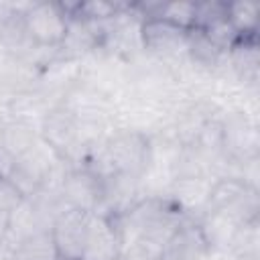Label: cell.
I'll list each match as a JSON object with an SVG mask.
<instances>
[{
    "mask_svg": "<svg viewBox=\"0 0 260 260\" xmlns=\"http://www.w3.org/2000/svg\"><path fill=\"white\" fill-rule=\"evenodd\" d=\"M39 138V128L26 120H12L0 128V146L6 148L14 158L24 154Z\"/></svg>",
    "mask_w": 260,
    "mask_h": 260,
    "instance_id": "8fae6325",
    "label": "cell"
},
{
    "mask_svg": "<svg viewBox=\"0 0 260 260\" xmlns=\"http://www.w3.org/2000/svg\"><path fill=\"white\" fill-rule=\"evenodd\" d=\"M187 32L189 30H183V28H179L167 20H160V18H144L142 26H140L142 47L160 57L185 53Z\"/></svg>",
    "mask_w": 260,
    "mask_h": 260,
    "instance_id": "ba28073f",
    "label": "cell"
},
{
    "mask_svg": "<svg viewBox=\"0 0 260 260\" xmlns=\"http://www.w3.org/2000/svg\"><path fill=\"white\" fill-rule=\"evenodd\" d=\"M223 55H228L234 47H236V43L242 39L238 32H236V28L230 24V20H228V16H223V18H217V20H213V22H209L207 26H203V28H199Z\"/></svg>",
    "mask_w": 260,
    "mask_h": 260,
    "instance_id": "2e32d148",
    "label": "cell"
},
{
    "mask_svg": "<svg viewBox=\"0 0 260 260\" xmlns=\"http://www.w3.org/2000/svg\"><path fill=\"white\" fill-rule=\"evenodd\" d=\"M22 20L30 39L41 49L57 51L67 32V12L55 2H26L22 8Z\"/></svg>",
    "mask_w": 260,
    "mask_h": 260,
    "instance_id": "3957f363",
    "label": "cell"
},
{
    "mask_svg": "<svg viewBox=\"0 0 260 260\" xmlns=\"http://www.w3.org/2000/svg\"><path fill=\"white\" fill-rule=\"evenodd\" d=\"M0 260H10V254L4 252V250H0Z\"/></svg>",
    "mask_w": 260,
    "mask_h": 260,
    "instance_id": "ffe728a7",
    "label": "cell"
},
{
    "mask_svg": "<svg viewBox=\"0 0 260 260\" xmlns=\"http://www.w3.org/2000/svg\"><path fill=\"white\" fill-rule=\"evenodd\" d=\"M10 260H61V254L51 232H37L12 250Z\"/></svg>",
    "mask_w": 260,
    "mask_h": 260,
    "instance_id": "7c38bea8",
    "label": "cell"
},
{
    "mask_svg": "<svg viewBox=\"0 0 260 260\" xmlns=\"http://www.w3.org/2000/svg\"><path fill=\"white\" fill-rule=\"evenodd\" d=\"M203 211H223L240 223L254 221L258 219L260 211L258 189L248 187L238 177H219L211 183V191Z\"/></svg>",
    "mask_w": 260,
    "mask_h": 260,
    "instance_id": "7a4b0ae2",
    "label": "cell"
},
{
    "mask_svg": "<svg viewBox=\"0 0 260 260\" xmlns=\"http://www.w3.org/2000/svg\"><path fill=\"white\" fill-rule=\"evenodd\" d=\"M185 55L199 67L205 69H215L221 65V59L225 57L199 28H191L187 32V45H185Z\"/></svg>",
    "mask_w": 260,
    "mask_h": 260,
    "instance_id": "4fadbf2b",
    "label": "cell"
},
{
    "mask_svg": "<svg viewBox=\"0 0 260 260\" xmlns=\"http://www.w3.org/2000/svg\"><path fill=\"white\" fill-rule=\"evenodd\" d=\"M79 260H81V258H79Z\"/></svg>",
    "mask_w": 260,
    "mask_h": 260,
    "instance_id": "44dd1931",
    "label": "cell"
},
{
    "mask_svg": "<svg viewBox=\"0 0 260 260\" xmlns=\"http://www.w3.org/2000/svg\"><path fill=\"white\" fill-rule=\"evenodd\" d=\"M87 211L81 209H65L53 223L51 236L55 240V246L61 254V260H79L85 246L87 236V223H89Z\"/></svg>",
    "mask_w": 260,
    "mask_h": 260,
    "instance_id": "5b68a950",
    "label": "cell"
},
{
    "mask_svg": "<svg viewBox=\"0 0 260 260\" xmlns=\"http://www.w3.org/2000/svg\"><path fill=\"white\" fill-rule=\"evenodd\" d=\"M195 221H197L207 246L211 248V252H230L232 240H234L238 228L242 225L238 219H234L232 215H228L223 211H203Z\"/></svg>",
    "mask_w": 260,
    "mask_h": 260,
    "instance_id": "30bf717a",
    "label": "cell"
},
{
    "mask_svg": "<svg viewBox=\"0 0 260 260\" xmlns=\"http://www.w3.org/2000/svg\"><path fill=\"white\" fill-rule=\"evenodd\" d=\"M120 256V234L114 217L91 213L81 260H116Z\"/></svg>",
    "mask_w": 260,
    "mask_h": 260,
    "instance_id": "52a82bcc",
    "label": "cell"
},
{
    "mask_svg": "<svg viewBox=\"0 0 260 260\" xmlns=\"http://www.w3.org/2000/svg\"><path fill=\"white\" fill-rule=\"evenodd\" d=\"M116 260H158L156 256H148V254H142V252H134V250H128V252H120V256Z\"/></svg>",
    "mask_w": 260,
    "mask_h": 260,
    "instance_id": "ac0fdd59",
    "label": "cell"
},
{
    "mask_svg": "<svg viewBox=\"0 0 260 260\" xmlns=\"http://www.w3.org/2000/svg\"><path fill=\"white\" fill-rule=\"evenodd\" d=\"M8 219H10V213H6V211L0 209V246H2L4 236H6V230H8Z\"/></svg>",
    "mask_w": 260,
    "mask_h": 260,
    "instance_id": "d6986e66",
    "label": "cell"
},
{
    "mask_svg": "<svg viewBox=\"0 0 260 260\" xmlns=\"http://www.w3.org/2000/svg\"><path fill=\"white\" fill-rule=\"evenodd\" d=\"M14 162H16V158L6 148L0 146V179H8L10 177V173L14 169Z\"/></svg>",
    "mask_w": 260,
    "mask_h": 260,
    "instance_id": "e0dca14e",
    "label": "cell"
},
{
    "mask_svg": "<svg viewBox=\"0 0 260 260\" xmlns=\"http://www.w3.org/2000/svg\"><path fill=\"white\" fill-rule=\"evenodd\" d=\"M211 254L197 221L187 217L165 242L158 260H211Z\"/></svg>",
    "mask_w": 260,
    "mask_h": 260,
    "instance_id": "8992f818",
    "label": "cell"
},
{
    "mask_svg": "<svg viewBox=\"0 0 260 260\" xmlns=\"http://www.w3.org/2000/svg\"><path fill=\"white\" fill-rule=\"evenodd\" d=\"M102 150L114 173L142 179L148 165L150 138L140 130H120L104 138Z\"/></svg>",
    "mask_w": 260,
    "mask_h": 260,
    "instance_id": "6da1fadb",
    "label": "cell"
},
{
    "mask_svg": "<svg viewBox=\"0 0 260 260\" xmlns=\"http://www.w3.org/2000/svg\"><path fill=\"white\" fill-rule=\"evenodd\" d=\"M260 6L254 2H228V20L240 37H256Z\"/></svg>",
    "mask_w": 260,
    "mask_h": 260,
    "instance_id": "5bb4252c",
    "label": "cell"
},
{
    "mask_svg": "<svg viewBox=\"0 0 260 260\" xmlns=\"http://www.w3.org/2000/svg\"><path fill=\"white\" fill-rule=\"evenodd\" d=\"M22 8L24 4H14L12 10L0 20V45L14 59L30 61L32 55L43 49L28 35L24 20H22Z\"/></svg>",
    "mask_w": 260,
    "mask_h": 260,
    "instance_id": "9c48e42d",
    "label": "cell"
},
{
    "mask_svg": "<svg viewBox=\"0 0 260 260\" xmlns=\"http://www.w3.org/2000/svg\"><path fill=\"white\" fill-rule=\"evenodd\" d=\"M59 193L67 207L95 213L102 205V179L83 167H69Z\"/></svg>",
    "mask_w": 260,
    "mask_h": 260,
    "instance_id": "277c9868",
    "label": "cell"
},
{
    "mask_svg": "<svg viewBox=\"0 0 260 260\" xmlns=\"http://www.w3.org/2000/svg\"><path fill=\"white\" fill-rule=\"evenodd\" d=\"M260 221H248L242 223L232 240L230 246V254L238 256V258H260Z\"/></svg>",
    "mask_w": 260,
    "mask_h": 260,
    "instance_id": "9a60e30c",
    "label": "cell"
}]
</instances>
